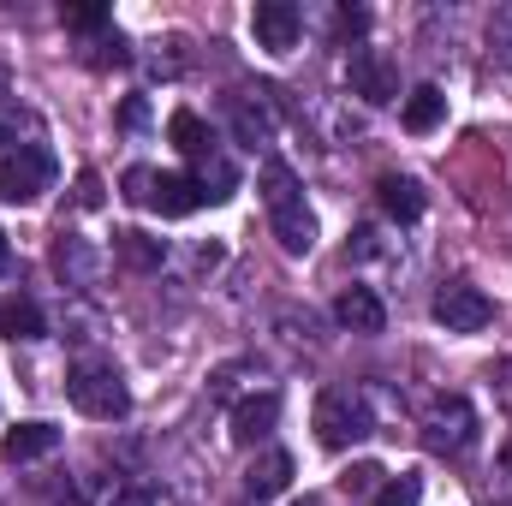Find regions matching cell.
I'll return each mask as SVG.
<instances>
[{"instance_id":"7","label":"cell","mask_w":512,"mask_h":506,"mask_svg":"<svg viewBox=\"0 0 512 506\" xmlns=\"http://www.w3.org/2000/svg\"><path fill=\"white\" fill-rule=\"evenodd\" d=\"M346 78H352V96H364L370 108H387L399 96V66L387 60L382 48H352Z\"/></svg>"},{"instance_id":"8","label":"cell","mask_w":512,"mask_h":506,"mask_svg":"<svg viewBox=\"0 0 512 506\" xmlns=\"http://www.w3.org/2000/svg\"><path fill=\"white\" fill-rule=\"evenodd\" d=\"M298 30H304V12H298L292 0H256V12H251L256 48L286 54V48H298Z\"/></svg>"},{"instance_id":"26","label":"cell","mask_w":512,"mask_h":506,"mask_svg":"<svg viewBox=\"0 0 512 506\" xmlns=\"http://www.w3.org/2000/svg\"><path fill=\"white\" fill-rule=\"evenodd\" d=\"M149 191H155V173H149V167H131L126 173V197L131 203H149Z\"/></svg>"},{"instance_id":"31","label":"cell","mask_w":512,"mask_h":506,"mask_svg":"<svg viewBox=\"0 0 512 506\" xmlns=\"http://www.w3.org/2000/svg\"><path fill=\"white\" fill-rule=\"evenodd\" d=\"M0 149H6V155L18 149V114H12V108H0Z\"/></svg>"},{"instance_id":"30","label":"cell","mask_w":512,"mask_h":506,"mask_svg":"<svg viewBox=\"0 0 512 506\" xmlns=\"http://www.w3.org/2000/svg\"><path fill=\"white\" fill-rule=\"evenodd\" d=\"M108 506H161V495H155V489H120Z\"/></svg>"},{"instance_id":"19","label":"cell","mask_w":512,"mask_h":506,"mask_svg":"<svg viewBox=\"0 0 512 506\" xmlns=\"http://www.w3.org/2000/svg\"><path fill=\"white\" fill-rule=\"evenodd\" d=\"M197 191H203V203H227L233 191H239V173H233V161L215 149L209 161H197Z\"/></svg>"},{"instance_id":"33","label":"cell","mask_w":512,"mask_h":506,"mask_svg":"<svg viewBox=\"0 0 512 506\" xmlns=\"http://www.w3.org/2000/svg\"><path fill=\"white\" fill-rule=\"evenodd\" d=\"M292 506H316V501H310V495H304V501H292Z\"/></svg>"},{"instance_id":"23","label":"cell","mask_w":512,"mask_h":506,"mask_svg":"<svg viewBox=\"0 0 512 506\" xmlns=\"http://www.w3.org/2000/svg\"><path fill=\"white\" fill-rule=\"evenodd\" d=\"M233 131H239V143L262 149V143L274 137V120H268L262 108H251V102H239V108H233Z\"/></svg>"},{"instance_id":"16","label":"cell","mask_w":512,"mask_h":506,"mask_svg":"<svg viewBox=\"0 0 512 506\" xmlns=\"http://www.w3.org/2000/svg\"><path fill=\"white\" fill-rule=\"evenodd\" d=\"M167 137H173V149L191 155V161H209V155H215V137H209V126H203L191 108H179V114L167 120Z\"/></svg>"},{"instance_id":"29","label":"cell","mask_w":512,"mask_h":506,"mask_svg":"<svg viewBox=\"0 0 512 506\" xmlns=\"http://www.w3.org/2000/svg\"><path fill=\"white\" fill-rule=\"evenodd\" d=\"M495 399H501V411H512V358L495 364Z\"/></svg>"},{"instance_id":"10","label":"cell","mask_w":512,"mask_h":506,"mask_svg":"<svg viewBox=\"0 0 512 506\" xmlns=\"http://www.w3.org/2000/svg\"><path fill=\"white\" fill-rule=\"evenodd\" d=\"M274 423H280V393H268V387L233 405V441H239V447L268 441V429H274Z\"/></svg>"},{"instance_id":"25","label":"cell","mask_w":512,"mask_h":506,"mask_svg":"<svg viewBox=\"0 0 512 506\" xmlns=\"http://www.w3.org/2000/svg\"><path fill=\"white\" fill-rule=\"evenodd\" d=\"M60 18H66L72 30H102V24H108V12H102V6H66Z\"/></svg>"},{"instance_id":"20","label":"cell","mask_w":512,"mask_h":506,"mask_svg":"<svg viewBox=\"0 0 512 506\" xmlns=\"http://www.w3.org/2000/svg\"><path fill=\"white\" fill-rule=\"evenodd\" d=\"M114 251H120V262H131V268H161V262H167V245L149 239V233H120Z\"/></svg>"},{"instance_id":"32","label":"cell","mask_w":512,"mask_h":506,"mask_svg":"<svg viewBox=\"0 0 512 506\" xmlns=\"http://www.w3.org/2000/svg\"><path fill=\"white\" fill-rule=\"evenodd\" d=\"M6 262H12V251H6V233H0V274H6Z\"/></svg>"},{"instance_id":"2","label":"cell","mask_w":512,"mask_h":506,"mask_svg":"<svg viewBox=\"0 0 512 506\" xmlns=\"http://www.w3.org/2000/svg\"><path fill=\"white\" fill-rule=\"evenodd\" d=\"M364 435H376V417H370L364 393H352V387H328V393L316 399V441H322L328 453H346V447L364 441Z\"/></svg>"},{"instance_id":"5","label":"cell","mask_w":512,"mask_h":506,"mask_svg":"<svg viewBox=\"0 0 512 506\" xmlns=\"http://www.w3.org/2000/svg\"><path fill=\"white\" fill-rule=\"evenodd\" d=\"M54 185V155L42 143H18L12 155H0V203H36Z\"/></svg>"},{"instance_id":"4","label":"cell","mask_w":512,"mask_h":506,"mask_svg":"<svg viewBox=\"0 0 512 506\" xmlns=\"http://www.w3.org/2000/svg\"><path fill=\"white\" fill-rule=\"evenodd\" d=\"M423 441H429V453L465 459L477 447V411H471V399L465 393H441L429 405V417H423Z\"/></svg>"},{"instance_id":"15","label":"cell","mask_w":512,"mask_h":506,"mask_svg":"<svg viewBox=\"0 0 512 506\" xmlns=\"http://www.w3.org/2000/svg\"><path fill=\"white\" fill-rule=\"evenodd\" d=\"M399 120H405V131H435L441 120H447V96L435 90V84H417L411 96H405V108H399Z\"/></svg>"},{"instance_id":"14","label":"cell","mask_w":512,"mask_h":506,"mask_svg":"<svg viewBox=\"0 0 512 506\" xmlns=\"http://www.w3.org/2000/svg\"><path fill=\"white\" fill-rule=\"evenodd\" d=\"M54 268H60V280H66V286H96V274H102V256L90 251L84 239L60 233V245H54Z\"/></svg>"},{"instance_id":"12","label":"cell","mask_w":512,"mask_h":506,"mask_svg":"<svg viewBox=\"0 0 512 506\" xmlns=\"http://www.w3.org/2000/svg\"><path fill=\"white\" fill-rule=\"evenodd\" d=\"M149 209H161L167 221H179V215H191V209H203V191H197V179H191V173H155V191H149Z\"/></svg>"},{"instance_id":"13","label":"cell","mask_w":512,"mask_h":506,"mask_svg":"<svg viewBox=\"0 0 512 506\" xmlns=\"http://www.w3.org/2000/svg\"><path fill=\"white\" fill-rule=\"evenodd\" d=\"M54 447H60V429H54V423H18V429H6V441H0V453H6L12 465L48 459Z\"/></svg>"},{"instance_id":"11","label":"cell","mask_w":512,"mask_h":506,"mask_svg":"<svg viewBox=\"0 0 512 506\" xmlns=\"http://www.w3.org/2000/svg\"><path fill=\"white\" fill-rule=\"evenodd\" d=\"M334 316H340V328H352V334H382L387 328V310L370 286H346V292L334 298Z\"/></svg>"},{"instance_id":"3","label":"cell","mask_w":512,"mask_h":506,"mask_svg":"<svg viewBox=\"0 0 512 506\" xmlns=\"http://www.w3.org/2000/svg\"><path fill=\"white\" fill-rule=\"evenodd\" d=\"M66 393H72V405L84 411V417H96V423H120L131 411V393L120 370L114 364H78L72 381H66Z\"/></svg>"},{"instance_id":"9","label":"cell","mask_w":512,"mask_h":506,"mask_svg":"<svg viewBox=\"0 0 512 506\" xmlns=\"http://www.w3.org/2000/svg\"><path fill=\"white\" fill-rule=\"evenodd\" d=\"M286 489H292V453L262 447L251 459V471H245V495L262 506V501H274V495H286Z\"/></svg>"},{"instance_id":"18","label":"cell","mask_w":512,"mask_h":506,"mask_svg":"<svg viewBox=\"0 0 512 506\" xmlns=\"http://www.w3.org/2000/svg\"><path fill=\"white\" fill-rule=\"evenodd\" d=\"M0 334L18 346V340H42L48 334V322H42V304L36 298H12L6 310H0Z\"/></svg>"},{"instance_id":"22","label":"cell","mask_w":512,"mask_h":506,"mask_svg":"<svg viewBox=\"0 0 512 506\" xmlns=\"http://www.w3.org/2000/svg\"><path fill=\"white\" fill-rule=\"evenodd\" d=\"M417 501H423V477L417 471H399V477H387L382 489H376L370 506H417Z\"/></svg>"},{"instance_id":"24","label":"cell","mask_w":512,"mask_h":506,"mask_svg":"<svg viewBox=\"0 0 512 506\" xmlns=\"http://www.w3.org/2000/svg\"><path fill=\"white\" fill-rule=\"evenodd\" d=\"M387 483V471L382 465H352L346 477H340V489L352 495V501H376V489Z\"/></svg>"},{"instance_id":"28","label":"cell","mask_w":512,"mask_h":506,"mask_svg":"<svg viewBox=\"0 0 512 506\" xmlns=\"http://www.w3.org/2000/svg\"><path fill=\"white\" fill-rule=\"evenodd\" d=\"M102 203V179L96 173H78V209H96Z\"/></svg>"},{"instance_id":"17","label":"cell","mask_w":512,"mask_h":506,"mask_svg":"<svg viewBox=\"0 0 512 506\" xmlns=\"http://www.w3.org/2000/svg\"><path fill=\"white\" fill-rule=\"evenodd\" d=\"M376 191H382V209L393 215V221H417V215H423V185H417V179H405V173H387Z\"/></svg>"},{"instance_id":"1","label":"cell","mask_w":512,"mask_h":506,"mask_svg":"<svg viewBox=\"0 0 512 506\" xmlns=\"http://www.w3.org/2000/svg\"><path fill=\"white\" fill-rule=\"evenodd\" d=\"M262 203H268V227L280 239L286 256H310L316 251V215L304 203V185L286 161H262Z\"/></svg>"},{"instance_id":"27","label":"cell","mask_w":512,"mask_h":506,"mask_svg":"<svg viewBox=\"0 0 512 506\" xmlns=\"http://www.w3.org/2000/svg\"><path fill=\"white\" fill-rule=\"evenodd\" d=\"M489 501H495V506H512V453L501 459V477H495V489H489Z\"/></svg>"},{"instance_id":"6","label":"cell","mask_w":512,"mask_h":506,"mask_svg":"<svg viewBox=\"0 0 512 506\" xmlns=\"http://www.w3.org/2000/svg\"><path fill=\"white\" fill-rule=\"evenodd\" d=\"M429 316H435L447 334H483V328L495 322V304H489L477 286H465V280H447V286L435 292Z\"/></svg>"},{"instance_id":"21","label":"cell","mask_w":512,"mask_h":506,"mask_svg":"<svg viewBox=\"0 0 512 506\" xmlns=\"http://www.w3.org/2000/svg\"><path fill=\"white\" fill-rule=\"evenodd\" d=\"M489 60L495 66H512V0H501L489 12Z\"/></svg>"}]
</instances>
